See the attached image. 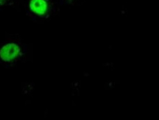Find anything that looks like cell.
I'll return each instance as SVG.
<instances>
[{
  "instance_id": "cell-1",
  "label": "cell",
  "mask_w": 159,
  "mask_h": 120,
  "mask_svg": "<svg viewBox=\"0 0 159 120\" xmlns=\"http://www.w3.org/2000/svg\"><path fill=\"white\" fill-rule=\"evenodd\" d=\"M21 52V49L16 43H8L3 45L0 49V57L2 60L11 61L14 60Z\"/></svg>"
},
{
  "instance_id": "cell-2",
  "label": "cell",
  "mask_w": 159,
  "mask_h": 120,
  "mask_svg": "<svg viewBox=\"0 0 159 120\" xmlns=\"http://www.w3.org/2000/svg\"><path fill=\"white\" fill-rule=\"evenodd\" d=\"M28 5L31 12L39 16L45 14L47 10V0H28Z\"/></svg>"
},
{
  "instance_id": "cell-3",
  "label": "cell",
  "mask_w": 159,
  "mask_h": 120,
  "mask_svg": "<svg viewBox=\"0 0 159 120\" xmlns=\"http://www.w3.org/2000/svg\"><path fill=\"white\" fill-rule=\"evenodd\" d=\"M15 1V0H0V6L11 5Z\"/></svg>"
}]
</instances>
